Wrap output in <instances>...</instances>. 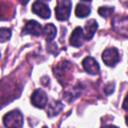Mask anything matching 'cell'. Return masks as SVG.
I'll list each match as a JSON object with an SVG mask.
<instances>
[{
    "label": "cell",
    "mask_w": 128,
    "mask_h": 128,
    "mask_svg": "<svg viewBox=\"0 0 128 128\" xmlns=\"http://www.w3.org/2000/svg\"><path fill=\"white\" fill-rule=\"evenodd\" d=\"M82 65H83L84 70L87 73L91 74V75H96V74L99 73V70H100L99 64L92 57H86V58H84V60L82 61Z\"/></svg>",
    "instance_id": "6"
},
{
    "label": "cell",
    "mask_w": 128,
    "mask_h": 128,
    "mask_svg": "<svg viewBox=\"0 0 128 128\" xmlns=\"http://www.w3.org/2000/svg\"><path fill=\"white\" fill-rule=\"evenodd\" d=\"M113 28L121 35L128 37V16L115 17L113 19Z\"/></svg>",
    "instance_id": "4"
},
{
    "label": "cell",
    "mask_w": 128,
    "mask_h": 128,
    "mask_svg": "<svg viewBox=\"0 0 128 128\" xmlns=\"http://www.w3.org/2000/svg\"><path fill=\"white\" fill-rule=\"evenodd\" d=\"M19 1L21 2V4H22V5H26V4L29 2V0H19Z\"/></svg>",
    "instance_id": "18"
},
{
    "label": "cell",
    "mask_w": 128,
    "mask_h": 128,
    "mask_svg": "<svg viewBox=\"0 0 128 128\" xmlns=\"http://www.w3.org/2000/svg\"><path fill=\"white\" fill-rule=\"evenodd\" d=\"M82 1H85V2H90L91 0H82Z\"/></svg>",
    "instance_id": "20"
},
{
    "label": "cell",
    "mask_w": 128,
    "mask_h": 128,
    "mask_svg": "<svg viewBox=\"0 0 128 128\" xmlns=\"http://www.w3.org/2000/svg\"><path fill=\"white\" fill-rule=\"evenodd\" d=\"M126 124H127V125H128V116H127V117H126Z\"/></svg>",
    "instance_id": "19"
},
{
    "label": "cell",
    "mask_w": 128,
    "mask_h": 128,
    "mask_svg": "<svg viewBox=\"0 0 128 128\" xmlns=\"http://www.w3.org/2000/svg\"><path fill=\"white\" fill-rule=\"evenodd\" d=\"M127 6H128V2H127Z\"/></svg>",
    "instance_id": "22"
},
{
    "label": "cell",
    "mask_w": 128,
    "mask_h": 128,
    "mask_svg": "<svg viewBox=\"0 0 128 128\" xmlns=\"http://www.w3.org/2000/svg\"><path fill=\"white\" fill-rule=\"evenodd\" d=\"M56 27L53 24H46L43 28V33L47 39V41H52L56 36Z\"/></svg>",
    "instance_id": "12"
},
{
    "label": "cell",
    "mask_w": 128,
    "mask_h": 128,
    "mask_svg": "<svg viewBox=\"0 0 128 128\" xmlns=\"http://www.w3.org/2000/svg\"><path fill=\"white\" fill-rule=\"evenodd\" d=\"M63 108V104L60 101H53L51 104H49V108H48V116L52 117L55 116L56 114H58Z\"/></svg>",
    "instance_id": "13"
},
{
    "label": "cell",
    "mask_w": 128,
    "mask_h": 128,
    "mask_svg": "<svg viewBox=\"0 0 128 128\" xmlns=\"http://www.w3.org/2000/svg\"><path fill=\"white\" fill-rule=\"evenodd\" d=\"M113 87H114V84L113 83H109L107 86H106V88H105V92H106V94H111L112 92H113Z\"/></svg>",
    "instance_id": "16"
},
{
    "label": "cell",
    "mask_w": 128,
    "mask_h": 128,
    "mask_svg": "<svg viewBox=\"0 0 128 128\" xmlns=\"http://www.w3.org/2000/svg\"><path fill=\"white\" fill-rule=\"evenodd\" d=\"M97 28H98V24H97L96 20H94V19L89 20L85 25V39L90 40L94 36Z\"/></svg>",
    "instance_id": "10"
},
{
    "label": "cell",
    "mask_w": 128,
    "mask_h": 128,
    "mask_svg": "<svg viewBox=\"0 0 128 128\" xmlns=\"http://www.w3.org/2000/svg\"><path fill=\"white\" fill-rule=\"evenodd\" d=\"M102 59L107 66H115L120 60L118 50L116 48H107L102 54Z\"/></svg>",
    "instance_id": "3"
},
{
    "label": "cell",
    "mask_w": 128,
    "mask_h": 128,
    "mask_svg": "<svg viewBox=\"0 0 128 128\" xmlns=\"http://www.w3.org/2000/svg\"><path fill=\"white\" fill-rule=\"evenodd\" d=\"M84 38H85V35L83 33V30L81 27H76L72 34H71V37H70V44L74 47H80L82 44H83V41H84Z\"/></svg>",
    "instance_id": "8"
},
{
    "label": "cell",
    "mask_w": 128,
    "mask_h": 128,
    "mask_svg": "<svg viewBox=\"0 0 128 128\" xmlns=\"http://www.w3.org/2000/svg\"><path fill=\"white\" fill-rule=\"evenodd\" d=\"M41 32H42V27L35 20L28 21L23 29V34H31V35L38 36L41 34Z\"/></svg>",
    "instance_id": "9"
},
{
    "label": "cell",
    "mask_w": 128,
    "mask_h": 128,
    "mask_svg": "<svg viewBox=\"0 0 128 128\" xmlns=\"http://www.w3.org/2000/svg\"><path fill=\"white\" fill-rule=\"evenodd\" d=\"M91 12V9L88 5H85L83 3H79L77 6H76V9H75V14L77 17L79 18H84L86 16H88Z\"/></svg>",
    "instance_id": "11"
},
{
    "label": "cell",
    "mask_w": 128,
    "mask_h": 128,
    "mask_svg": "<svg viewBox=\"0 0 128 128\" xmlns=\"http://www.w3.org/2000/svg\"><path fill=\"white\" fill-rule=\"evenodd\" d=\"M113 12H114V8H113V7L104 6V7H100V8L98 9V13H99L102 17H109Z\"/></svg>",
    "instance_id": "15"
},
{
    "label": "cell",
    "mask_w": 128,
    "mask_h": 128,
    "mask_svg": "<svg viewBox=\"0 0 128 128\" xmlns=\"http://www.w3.org/2000/svg\"><path fill=\"white\" fill-rule=\"evenodd\" d=\"M3 123L6 127H22L23 126V115L19 110L10 111L4 115Z\"/></svg>",
    "instance_id": "1"
},
{
    "label": "cell",
    "mask_w": 128,
    "mask_h": 128,
    "mask_svg": "<svg viewBox=\"0 0 128 128\" xmlns=\"http://www.w3.org/2000/svg\"><path fill=\"white\" fill-rule=\"evenodd\" d=\"M72 8L71 0H60L55 8V15L59 21H65L69 18Z\"/></svg>",
    "instance_id": "2"
},
{
    "label": "cell",
    "mask_w": 128,
    "mask_h": 128,
    "mask_svg": "<svg viewBox=\"0 0 128 128\" xmlns=\"http://www.w3.org/2000/svg\"><path fill=\"white\" fill-rule=\"evenodd\" d=\"M123 109L128 111V94H127V96H126V98H125V100L123 102Z\"/></svg>",
    "instance_id": "17"
},
{
    "label": "cell",
    "mask_w": 128,
    "mask_h": 128,
    "mask_svg": "<svg viewBox=\"0 0 128 128\" xmlns=\"http://www.w3.org/2000/svg\"><path fill=\"white\" fill-rule=\"evenodd\" d=\"M32 11H33V13H35L36 15H38L39 17H41L43 19L49 18L50 17V14H51L49 7L46 4H44L42 2H39V1H37V2H35L33 4Z\"/></svg>",
    "instance_id": "7"
},
{
    "label": "cell",
    "mask_w": 128,
    "mask_h": 128,
    "mask_svg": "<svg viewBox=\"0 0 128 128\" xmlns=\"http://www.w3.org/2000/svg\"><path fill=\"white\" fill-rule=\"evenodd\" d=\"M31 102L37 108H41V109L44 108L47 104V95H46V93L41 89L35 90L33 92L32 96H31Z\"/></svg>",
    "instance_id": "5"
},
{
    "label": "cell",
    "mask_w": 128,
    "mask_h": 128,
    "mask_svg": "<svg viewBox=\"0 0 128 128\" xmlns=\"http://www.w3.org/2000/svg\"><path fill=\"white\" fill-rule=\"evenodd\" d=\"M10 37H11V29L2 27L0 29V40L2 42H5V41L9 40Z\"/></svg>",
    "instance_id": "14"
},
{
    "label": "cell",
    "mask_w": 128,
    "mask_h": 128,
    "mask_svg": "<svg viewBox=\"0 0 128 128\" xmlns=\"http://www.w3.org/2000/svg\"><path fill=\"white\" fill-rule=\"evenodd\" d=\"M43 1H49V0H43Z\"/></svg>",
    "instance_id": "21"
}]
</instances>
